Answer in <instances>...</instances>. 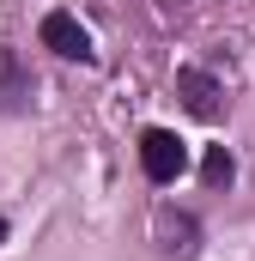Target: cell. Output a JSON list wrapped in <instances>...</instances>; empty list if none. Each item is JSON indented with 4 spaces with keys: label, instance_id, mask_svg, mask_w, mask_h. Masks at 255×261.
I'll return each instance as SVG.
<instances>
[{
    "label": "cell",
    "instance_id": "obj_1",
    "mask_svg": "<svg viewBox=\"0 0 255 261\" xmlns=\"http://www.w3.org/2000/svg\"><path fill=\"white\" fill-rule=\"evenodd\" d=\"M140 170H146L152 182H176V176L189 170V146L170 128H146L140 134Z\"/></svg>",
    "mask_w": 255,
    "mask_h": 261
},
{
    "label": "cell",
    "instance_id": "obj_5",
    "mask_svg": "<svg viewBox=\"0 0 255 261\" xmlns=\"http://www.w3.org/2000/svg\"><path fill=\"white\" fill-rule=\"evenodd\" d=\"M231 176H237L231 152H225V146H207V164H200V182H207V189H225Z\"/></svg>",
    "mask_w": 255,
    "mask_h": 261
},
{
    "label": "cell",
    "instance_id": "obj_4",
    "mask_svg": "<svg viewBox=\"0 0 255 261\" xmlns=\"http://www.w3.org/2000/svg\"><path fill=\"white\" fill-rule=\"evenodd\" d=\"M18 103H31V73L18 67L12 49H0V110H18Z\"/></svg>",
    "mask_w": 255,
    "mask_h": 261
},
{
    "label": "cell",
    "instance_id": "obj_2",
    "mask_svg": "<svg viewBox=\"0 0 255 261\" xmlns=\"http://www.w3.org/2000/svg\"><path fill=\"white\" fill-rule=\"evenodd\" d=\"M43 49H55L61 61H91V37L73 12H49L43 18Z\"/></svg>",
    "mask_w": 255,
    "mask_h": 261
},
{
    "label": "cell",
    "instance_id": "obj_6",
    "mask_svg": "<svg viewBox=\"0 0 255 261\" xmlns=\"http://www.w3.org/2000/svg\"><path fill=\"white\" fill-rule=\"evenodd\" d=\"M0 243H6V219H0Z\"/></svg>",
    "mask_w": 255,
    "mask_h": 261
},
{
    "label": "cell",
    "instance_id": "obj_3",
    "mask_svg": "<svg viewBox=\"0 0 255 261\" xmlns=\"http://www.w3.org/2000/svg\"><path fill=\"white\" fill-rule=\"evenodd\" d=\"M176 91H183V103H189L200 122H213V116L225 110V91H219V79H213V73H200V67H183V73H176Z\"/></svg>",
    "mask_w": 255,
    "mask_h": 261
}]
</instances>
